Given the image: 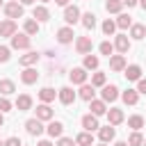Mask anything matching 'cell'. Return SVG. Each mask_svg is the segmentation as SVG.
Returning <instances> with one entry per match:
<instances>
[{"label":"cell","instance_id":"6da1fadb","mask_svg":"<svg viewBox=\"0 0 146 146\" xmlns=\"http://www.w3.org/2000/svg\"><path fill=\"white\" fill-rule=\"evenodd\" d=\"M11 48H14V50H27V48H30V36H27L25 32H16V34L11 36Z\"/></svg>","mask_w":146,"mask_h":146},{"label":"cell","instance_id":"7a4b0ae2","mask_svg":"<svg viewBox=\"0 0 146 146\" xmlns=\"http://www.w3.org/2000/svg\"><path fill=\"white\" fill-rule=\"evenodd\" d=\"M87 75H89V73H87V68H84V66H78V68H73V71L68 73L71 82H73V84H80V87H82V84H87Z\"/></svg>","mask_w":146,"mask_h":146},{"label":"cell","instance_id":"3957f363","mask_svg":"<svg viewBox=\"0 0 146 146\" xmlns=\"http://www.w3.org/2000/svg\"><path fill=\"white\" fill-rule=\"evenodd\" d=\"M5 14H7V18H23V5L21 2H7L5 5Z\"/></svg>","mask_w":146,"mask_h":146},{"label":"cell","instance_id":"277c9868","mask_svg":"<svg viewBox=\"0 0 146 146\" xmlns=\"http://www.w3.org/2000/svg\"><path fill=\"white\" fill-rule=\"evenodd\" d=\"M91 48H94L91 36H78V41H75V50H78L80 55H89Z\"/></svg>","mask_w":146,"mask_h":146},{"label":"cell","instance_id":"5b68a950","mask_svg":"<svg viewBox=\"0 0 146 146\" xmlns=\"http://www.w3.org/2000/svg\"><path fill=\"white\" fill-rule=\"evenodd\" d=\"M82 16H80V9L75 7V5H68V7H64V21L68 23V25H73V23H78Z\"/></svg>","mask_w":146,"mask_h":146},{"label":"cell","instance_id":"8992f818","mask_svg":"<svg viewBox=\"0 0 146 146\" xmlns=\"http://www.w3.org/2000/svg\"><path fill=\"white\" fill-rule=\"evenodd\" d=\"M100 100H105V103H112V100H116L119 98V87L116 84H105L103 87V91H100Z\"/></svg>","mask_w":146,"mask_h":146},{"label":"cell","instance_id":"52a82bcc","mask_svg":"<svg viewBox=\"0 0 146 146\" xmlns=\"http://www.w3.org/2000/svg\"><path fill=\"white\" fill-rule=\"evenodd\" d=\"M57 98H59L62 105H71V103L75 100V91H73L71 87H62V89L57 91Z\"/></svg>","mask_w":146,"mask_h":146},{"label":"cell","instance_id":"ba28073f","mask_svg":"<svg viewBox=\"0 0 146 146\" xmlns=\"http://www.w3.org/2000/svg\"><path fill=\"white\" fill-rule=\"evenodd\" d=\"M25 130H27L30 135H36V137H39V135L43 132V121H39L36 116H34V119H27V121H25Z\"/></svg>","mask_w":146,"mask_h":146},{"label":"cell","instance_id":"9c48e42d","mask_svg":"<svg viewBox=\"0 0 146 146\" xmlns=\"http://www.w3.org/2000/svg\"><path fill=\"white\" fill-rule=\"evenodd\" d=\"M73 36H75V32H73V27H68V25L57 30V41H59V43H64V46H66V43H71V41H73Z\"/></svg>","mask_w":146,"mask_h":146},{"label":"cell","instance_id":"30bf717a","mask_svg":"<svg viewBox=\"0 0 146 146\" xmlns=\"http://www.w3.org/2000/svg\"><path fill=\"white\" fill-rule=\"evenodd\" d=\"M46 132H48L50 137H57V139H59V137H62V132H64V123L52 119V121H48V125H46Z\"/></svg>","mask_w":146,"mask_h":146},{"label":"cell","instance_id":"8fae6325","mask_svg":"<svg viewBox=\"0 0 146 146\" xmlns=\"http://www.w3.org/2000/svg\"><path fill=\"white\" fill-rule=\"evenodd\" d=\"M114 135H116V130H114V125H103V128H98V137H100V141L103 144H110L112 139H114Z\"/></svg>","mask_w":146,"mask_h":146},{"label":"cell","instance_id":"7c38bea8","mask_svg":"<svg viewBox=\"0 0 146 146\" xmlns=\"http://www.w3.org/2000/svg\"><path fill=\"white\" fill-rule=\"evenodd\" d=\"M16 34V21H11V18H7V21H2L0 23V36H14Z\"/></svg>","mask_w":146,"mask_h":146},{"label":"cell","instance_id":"4fadbf2b","mask_svg":"<svg viewBox=\"0 0 146 146\" xmlns=\"http://www.w3.org/2000/svg\"><path fill=\"white\" fill-rule=\"evenodd\" d=\"M114 48H116L121 55H125V52L130 50V39H128L125 34H116V39H114Z\"/></svg>","mask_w":146,"mask_h":146},{"label":"cell","instance_id":"5bb4252c","mask_svg":"<svg viewBox=\"0 0 146 146\" xmlns=\"http://www.w3.org/2000/svg\"><path fill=\"white\" fill-rule=\"evenodd\" d=\"M39 62V55L34 52V50H27L25 55H21V59H18V64L21 66H25V68H30V66H34Z\"/></svg>","mask_w":146,"mask_h":146},{"label":"cell","instance_id":"9a60e30c","mask_svg":"<svg viewBox=\"0 0 146 146\" xmlns=\"http://www.w3.org/2000/svg\"><path fill=\"white\" fill-rule=\"evenodd\" d=\"M89 110H91V114H94V116H103V114H107V103H105V100H96V98H94V100L89 103Z\"/></svg>","mask_w":146,"mask_h":146},{"label":"cell","instance_id":"2e32d148","mask_svg":"<svg viewBox=\"0 0 146 146\" xmlns=\"http://www.w3.org/2000/svg\"><path fill=\"white\" fill-rule=\"evenodd\" d=\"M82 128H84L87 132L98 130V128H100V125H98V116H94V114H84V116H82Z\"/></svg>","mask_w":146,"mask_h":146},{"label":"cell","instance_id":"e0dca14e","mask_svg":"<svg viewBox=\"0 0 146 146\" xmlns=\"http://www.w3.org/2000/svg\"><path fill=\"white\" fill-rule=\"evenodd\" d=\"M36 80H39V73H36V68H32V66L21 73V82H23V84H34Z\"/></svg>","mask_w":146,"mask_h":146},{"label":"cell","instance_id":"ac0fdd59","mask_svg":"<svg viewBox=\"0 0 146 146\" xmlns=\"http://www.w3.org/2000/svg\"><path fill=\"white\" fill-rule=\"evenodd\" d=\"M78 96H80L82 100L91 103V100H94V96H96V87H94V84H82V87H80V91H78Z\"/></svg>","mask_w":146,"mask_h":146},{"label":"cell","instance_id":"d6986e66","mask_svg":"<svg viewBox=\"0 0 146 146\" xmlns=\"http://www.w3.org/2000/svg\"><path fill=\"white\" fill-rule=\"evenodd\" d=\"M36 119H39V121H52V110H50L48 103H41V105L36 107Z\"/></svg>","mask_w":146,"mask_h":146},{"label":"cell","instance_id":"ffe728a7","mask_svg":"<svg viewBox=\"0 0 146 146\" xmlns=\"http://www.w3.org/2000/svg\"><path fill=\"white\" fill-rule=\"evenodd\" d=\"M107 121H110V125H119V123H123V110H119V107L107 110Z\"/></svg>","mask_w":146,"mask_h":146},{"label":"cell","instance_id":"44dd1931","mask_svg":"<svg viewBox=\"0 0 146 146\" xmlns=\"http://www.w3.org/2000/svg\"><path fill=\"white\" fill-rule=\"evenodd\" d=\"M32 18H34L36 23H43V21H48V18H50V11H48L43 5H39V7H34V9H32Z\"/></svg>","mask_w":146,"mask_h":146},{"label":"cell","instance_id":"7402d4cb","mask_svg":"<svg viewBox=\"0 0 146 146\" xmlns=\"http://www.w3.org/2000/svg\"><path fill=\"white\" fill-rule=\"evenodd\" d=\"M110 68L112 71H125V57L123 55H112L110 57Z\"/></svg>","mask_w":146,"mask_h":146},{"label":"cell","instance_id":"603a6c76","mask_svg":"<svg viewBox=\"0 0 146 146\" xmlns=\"http://www.w3.org/2000/svg\"><path fill=\"white\" fill-rule=\"evenodd\" d=\"M121 98H123L125 105H137V100H139V91H137V89H125V91L121 94Z\"/></svg>","mask_w":146,"mask_h":146},{"label":"cell","instance_id":"cb8c5ba5","mask_svg":"<svg viewBox=\"0 0 146 146\" xmlns=\"http://www.w3.org/2000/svg\"><path fill=\"white\" fill-rule=\"evenodd\" d=\"M30 107H32V98H30L27 94H21V96L16 98V110H18V112H27Z\"/></svg>","mask_w":146,"mask_h":146},{"label":"cell","instance_id":"d4e9b609","mask_svg":"<svg viewBox=\"0 0 146 146\" xmlns=\"http://www.w3.org/2000/svg\"><path fill=\"white\" fill-rule=\"evenodd\" d=\"M82 64H84V68H87V71H96V68H98V64H100V59H98L96 55H91V52H89V55H84V62H82Z\"/></svg>","mask_w":146,"mask_h":146},{"label":"cell","instance_id":"484cf974","mask_svg":"<svg viewBox=\"0 0 146 146\" xmlns=\"http://www.w3.org/2000/svg\"><path fill=\"white\" fill-rule=\"evenodd\" d=\"M125 78H128V80H141V68H139L137 64L125 66Z\"/></svg>","mask_w":146,"mask_h":146},{"label":"cell","instance_id":"4316f807","mask_svg":"<svg viewBox=\"0 0 146 146\" xmlns=\"http://www.w3.org/2000/svg\"><path fill=\"white\" fill-rule=\"evenodd\" d=\"M75 144H78V146H91V144H94V135L84 130V132H80V135L75 137Z\"/></svg>","mask_w":146,"mask_h":146},{"label":"cell","instance_id":"83f0119b","mask_svg":"<svg viewBox=\"0 0 146 146\" xmlns=\"http://www.w3.org/2000/svg\"><path fill=\"white\" fill-rule=\"evenodd\" d=\"M16 91V84L11 80H0V96H11Z\"/></svg>","mask_w":146,"mask_h":146},{"label":"cell","instance_id":"f1b7e54d","mask_svg":"<svg viewBox=\"0 0 146 146\" xmlns=\"http://www.w3.org/2000/svg\"><path fill=\"white\" fill-rule=\"evenodd\" d=\"M105 9H107V14H121L123 2H121V0H107V2H105Z\"/></svg>","mask_w":146,"mask_h":146},{"label":"cell","instance_id":"f546056e","mask_svg":"<svg viewBox=\"0 0 146 146\" xmlns=\"http://www.w3.org/2000/svg\"><path fill=\"white\" fill-rule=\"evenodd\" d=\"M82 25L87 27V30H94L96 27V14H91V11H87V14H82Z\"/></svg>","mask_w":146,"mask_h":146},{"label":"cell","instance_id":"4dcf8cb0","mask_svg":"<svg viewBox=\"0 0 146 146\" xmlns=\"http://www.w3.org/2000/svg\"><path fill=\"white\" fill-rule=\"evenodd\" d=\"M23 30H25L27 36H30V34H36V32H39V23H36L34 18H27V21L23 23Z\"/></svg>","mask_w":146,"mask_h":146},{"label":"cell","instance_id":"1f68e13d","mask_svg":"<svg viewBox=\"0 0 146 146\" xmlns=\"http://www.w3.org/2000/svg\"><path fill=\"white\" fill-rule=\"evenodd\" d=\"M55 89H50V87H43L41 91H39V98H41V103H50V100H55Z\"/></svg>","mask_w":146,"mask_h":146},{"label":"cell","instance_id":"d6a6232c","mask_svg":"<svg viewBox=\"0 0 146 146\" xmlns=\"http://www.w3.org/2000/svg\"><path fill=\"white\" fill-rule=\"evenodd\" d=\"M116 27H121V30L132 27V16H128V14H119V18H116Z\"/></svg>","mask_w":146,"mask_h":146},{"label":"cell","instance_id":"836d02e7","mask_svg":"<svg viewBox=\"0 0 146 146\" xmlns=\"http://www.w3.org/2000/svg\"><path fill=\"white\" fill-rule=\"evenodd\" d=\"M130 36H132V39H144V36H146V27L139 25V23H135V25L130 27Z\"/></svg>","mask_w":146,"mask_h":146},{"label":"cell","instance_id":"e575fe53","mask_svg":"<svg viewBox=\"0 0 146 146\" xmlns=\"http://www.w3.org/2000/svg\"><path fill=\"white\" fill-rule=\"evenodd\" d=\"M128 125H130L132 130H139V128H144V116H139V114H132V116L128 119Z\"/></svg>","mask_w":146,"mask_h":146},{"label":"cell","instance_id":"d590c367","mask_svg":"<svg viewBox=\"0 0 146 146\" xmlns=\"http://www.w3.org/2000/svg\"><path fill=\"white\" fill-rule=\"evenodd\" d=\"M128 146H144V137L139 130H135L130 137H128Z\"/></svg>","mask_w":146,"mask_h":146},{"label":"cell","instance_id":"8d00e7d4","mask_svg":"<svg viewBox=\"0 0 146 146\" xmlns=\"http://www.w3.org/2000/svg\"><path fill=\"white\" fill-rule=\"evenodd\" d=\"M114 30H116V21H110V18H107V21L103 23V34L112 36V34H114Z\"/></svg>","mask_w":146,"mask_h":146},{"label":"cell","instance_id":"74e56055","mask_svg":"<svg viewBox=\"0 0 146 146\" xmlns=\"http://www.w3.org/2000/svg\"><path fill=\"white\" fill-rule=\"evenodd\" d=\"M98 50H100V55H107V57H112V52H114V43H110V41H103V43L98 46Z\"/></svg>","mask_w":146,"mask_h":146},{"label":"cell","instance_id":"f35d334b","mask_svg":"<svg viewBox=\"0 0 146 146\" xmlns=\"http://www.w3.org/2000/svg\"><path fill=\"white\" fill-rule=\"evenodd\" d=\"M91 84H94V87H105V73L96 71V73L91 75Z\"/></svg>","mask_w":146,"mask_h":146},{"label":"cell","instance_id":"ab89813d","mask_svg":"<svg viewBox=\"0 0 146 146\" xmlns=\"http://www.w3.org/2000/svg\"><path fill=\"white\" fill-rule=\"evenodd\" d=\"M9 57H11V48H7V46H0V64L9 62Z\"/></svg>","mask_w":146,"mask_h":146},{"label":"cell","instance_id":"60d3db41","mask_svg":"<svg viewBox=\"0 0 146 146\" xmlns=\"http://www.w3.org/2000/svg\"><path fill=\"white\" fill-rule=\"evenodd\" d=\"M11 107H14V105H11L9 100H7V96H0V112L5 114V112H9Z\"/></svg>","mask_w":146,"mask_h":146},{"label":"cell","instance_id":"b9f144b4","mask_svg":"<svg viewBox=\"0 0 146 146\" xmlns=\"http://www.w3.org/2000/svg\"><path fill=\"white\" fill-rule=\"evenodd\" d=\"M57 146H75V141L71 137H59L57 139Z\"/></svg>","mask_w":146,"mask_h":146},{"label":"cell","instance_id":"7bdbcfd3","mask_svg":"<svg viewBox=\"0 0 146 146\" xmlns=\"http://www.w3.org/2000/svg\"><path fill=\"white\" fill-rule=\"evenodd\" d=\"M5 146H23V144L18 137H9V139H5Z\"/></svg>","mask_w":146,"mask_h":146},{"label":"cell","instance_id":"ee69618b","mask_svg":"<svg viewBox=\"0 0 146 146\" xmlns=\"http://www.w3.org/2000/svg\"><path fill=\"white\" fill-rule=\"evenodd\" d=\"M137 91H139V94H146V80H144V78L137 80Z\"/></svg>","mask_w":146,"mask_h":146},{"label":"cell","instance_id":"f6af8a7d","mask_svg":"<svg viewBox=\"0 0 146 146\" xmlns=\"http://www.w3.org/2000/svg\"><path fill=\"white\" fill-rule=\"evenodd\" d=\"M121 2H123V5H128V7H135L139 0H121Z\"/></svg>","mask_w":146,"mask_h":146},{"label":"cell","instance_id":"bcb514c9","mask_svg":"<svg viewBox=\"0 0 146 146\" xmlns=\"http://www.w3.org/2000/svg\"><path fill=\"white\" fill-rule=\"evenodd\" d=\"M55 5H59V7H68V0H55Z\"/></svg>","mask_w":146,"mask_h":146},{"label":"cell","instance_id":"7dc6e473","mask_svg":"<svg viewBox=\"0 0 146 146\" xmlns=\"http://www.w3.org/2000/svg\"><path fill=\"white\" fill-rule=\"evenodd\" d=\"M36 146H52V141H48V139H41Z\"/></svg>","mask_w":146,"mask_h":146},{"label":"cell","instance_id":"c3c4849f","mask_svg":"<svg viewBox=\"0 0 146 146\" xmlns=\"http://www.w3.org/2000/svg\"><path fill=\"white\" fill-rule=\"evenodd\" d=\"M114 146H128V141H116Z\"/></svg>","mask_w":146,"mask_h":146},{"label":"cell","instance_id":"681fc988","mask_svg":"<svg viewBox=\"0 0 146 146\" xmlns=\"http://www.w3.org/2000/svg\"><path fill=\"white\" fill-rule=\"evenodd\" d=\"M34 0H21V5H32Z\"/></svg>","mask_w":146,"mask_h":146},{"label":"cell","instance_id":"f907efd6","mask_svg":"<svg viewBox=\"0 0 146 146\" xmlns=\"http://www.w3.org/2000/svg\"><path fill=\"white\" fill-rule=\"evenodd\" d=\"M2 123H5V116H2V112H0V128H2Z\"/></svg>","mask_w":146,"mask_h":146},{"label":"cell","instance_id":"816d5d0a","mask_svg":"<svg viewBox=\"0 0 146 146\" xmlns=\"http://www.w3.org/2000/svg\"><path fill=\"white\" fill-rule=\"evenodd\" d=\"M139 5H141V7H144V9H146V0H139Z\"/></svg>","mask_w":146,"mask_h":146},{"label":"cell","instance_id":"f5cc1de1","mask_svg":"<svg viewBox=\"0 0 146 146\" xmlns=\"http://www.w3.org/2000/svg\"><path fill=\"white\" fill-rule=\"evenodd\" d=\"M98 146H107V144H103V141H100V144H98Z\"/></svg>","mask_w":146,"mask_h":146},{"label":"cell","instance_id":"db71d44e","mask_svg":"<svg viewBox=\"0 0 146 146\" xmlns=\"http://www.w3.org/2000/svg\"><path fill=\"white\" fill-rule=\"evenodd\" d=\"M41 2H50V0H41Z\"/></svg>","mask_w":146,"mask_h":146},{"label":"cell","instance_id":"11a10c76","mask_svg":"<svg viewBox=\"0 0 146 146\" xmlns=\"http://www.w3.org/2000/svg\"><path fill=\"white\" fill-rule=\"evenodd\" d=\"M0 146H5V141H0Z\"/></svg>","mask_w":146,"mask_h":146},{"label":"cell","instance_id":"9f6ffc18","mask_svg":"<svg viewBox=\"0 0 146 146\" xmlns=\"http://www.w3.org/2000/svg\"><path fill=\"white\" fill-rule=\"evenodd\" d=\"M144 146H146V139H144Z\"/></svg>","mask_w":146,"mask_h":146},{"label":"cell","instance_id":"6f0895ef","mask_svg":"<svg viewBox=\"0 0 146 146\" xmlns=\"http://www.w3.org/2000/svg\"><path fill=\"white\" fill-rule=\"evenodd\" d=\"M0 5H2V0H0Z\"/></svg>","mask_w":146,"mask_h":146}]
</instances>
